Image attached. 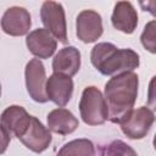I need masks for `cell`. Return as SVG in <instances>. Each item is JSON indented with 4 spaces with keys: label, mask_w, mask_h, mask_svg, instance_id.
<instances>
[{
    "label": "cell",
    "mask_w": 156,
    "mask_h": 156,
    "mask_svg": "<svg viewBox=\"0 0 156 156\" xmlns=\"http://www.w3.org/2000/svg\"><path fill=\"white\" fill-rule=\"evenodd\" d=\"M138 74L126 72L112 77L105 85V100L108 108V119L121 123L132 111L138 95Z\"/></svg>",
    "instance_id": "obj_1"
},
{
    "label": "cell",
    "mask_w": 156,
    "mask_h": 156,
    "mask_svg": "<svg viewBox=\"0 0 156 156\" xmlns=\"http://www.w3.org/2000/svg\"><path fill=\"white\" fill-rule=\"evenodd\" d=\"M93 66L104 76L133 72L139 66V55L132 49H118L111 43L96 44L90 54Z\"/></svg>",
    "instance_id": "obj_2"
},
{
    "label": "cell",
    "mask_w": 156,
    "mask_h": 156,
    "mask_svg": "<svg viewBox=\"0 0 156 156\" xmlns=\"http://www.w3.org/2000/svg\"><path fill=\"white\" fill-rule=\"evenodd\" d=\"M79 112L84 123L99 126L108 118V108L101 91L95 87H87L79 101Z\"/></svg>",
    "instance_id": "obj_3"
},
{
    "label": "cell",
    "mask_w": 156,
    "mask_h": 156,
    "mask_svg": "<svg viewBox=\"0 0 156 156\" xmlns=\"http://www.w3.org/2000/svg\"><path fill=\"white\" fill-rule=\"evenodd\" d=\"M32 116L22 106H9L1 115V152H5L12 136L20 139L27 130Z\"/></svg>",
    "instance_id": "obj_4"
},
{
    "label": "cell",
    "mask_w": 156,
    "mask_h": 156,
    "mask_svg": "<svg viewBox=\"0 0 156 156\" xmlns=\"http://www.w3.org/2000/svg\"><path fill=\"white\" fill-rule=\"evenodd\" d=\"M40 18L45 29H48L58 41L67 43V27L63 6L56 1H45L41 5Z\"/></svg>",
    "instance_id": "obj_5"
},
{
    "label": "cell",
    "mask_w": 156,
    "mask_h": 156,
    "mask_svg": "<svg viewBox=\"0 0 156 156\" xmlns=\"http://www.w3.org/2000/svg\"><path fill=\"white\" fill-rule=\"evenodd\" d=\"M155 122V115L151 108L143 106L133 110L119 124L122 132L129 139H143Z\"/></svg>",
    "instance_id": "obj_6"
},
{
    "label": "cell",
    "mask_w": 156,
    "mask_h": 156,
    "mask_svg": "<svg viewBox=\"0 0 156 156\" xmlns=\"http://www.w3.org/2000/svg\"><path fill=\"white\" fill-rule=\"evenodd\" d=\"M26 77V87L29 96L37 102H46V77H45V68L44 65L39 58H32L24 71Z\"/></svg>",
    "instance_id": "obj_7"
},
{
    "label": "cell",
    "mask_w": 156,
    "mask_h": 156,
    "mask_svg": "<svg viewBox=\"0 0 156 156\" xmlns=\"http://www.w3.org/2000/svg\"><path fill=\"white\" fill-rule=\"evenodd\" d=\"M30 15L24 7L13 6L5 11L1 18V29L12 37H21L29 32Z\"/></svg>",
    "instance_id": "obj_8"
},
{
    "label": "cell",
    "mask_w": 156,
    "mask_h": 156,
    "mask_svg": "<svg viewBox=\"0 0 156 156\" xmlns=\"http://www.w3.org/2000/svg\"><path fill=\"white\" fill-rule=\"evenodd\" d=\"M77 37L83 43H93L102 34L101 16L93 10H84L77 16Z\"/></svg>",
    "instance_id": "obj_9"
},
{
    "label": "cell",
    "mask_w": 156,
    "mask_h": 156,
    "mask_svg": "<svg viewBox=\"0 0 156 156\" xmlns=\"http://www.w3.org/2000/svg\"><path fill=\"white\" fill-rule=\"evenodd\" d=\"M20 140L27 149L32 150L33 152L40 154L49 147L51 143V134L38 118L32 116L30 123Z\"/></svg>",
    "instance_id": "obj_10"
},
{
    "label": "cell",
    "mask_w": 156,
    "mask_h": 156,
    "mask_svg": "<svg viewBox=\"0 0 156 156\" xmlns=\"http://www.w3.org/2000/svg\"><path fill=\"white\" fill-rule=\"evenodd\" d=\"M72 93L73 80L71 77L61 73H54L49 77L46 82V95L49 100H51L60 107H63L71 100Z\"/></svg>",
    "instance_id": "obj_11"
},
{
    "label": "cell",
    "mask_w": 156,
    "mask_h": 156,
    "mask_svg": "<svg viewBox=\"0 0 156 156\" xmlns=\"http://www.w3.org/2000/svg\"><path fill=\"white\" fill-rule=\"evenodd\" d=\"M26 44L28 50L38 58H48L56 50L55 37L45 28H38L27 35Z\"/></svg>",
    "instance_id": "obj_12"
},
{
    "label": "cell",
    "mask_w": 156,
    "mask_h": 156,
    "mask_svg": "<svg viewBox=\"0 0 156 156\" xmlns=\"http://www.w3.org/2000/svg\"><path fill=\"white\" fill-rule=\"evenodd\" d=\"M111 22L116 29L132 34L138 24V13L129 1H118L115 5Z\"/></svg>",
    "instance_id": "obj_13"
},
{
    "label": "cell",
    "mask_w": 156,
    "mask_h": 156,
    "mask_svg": "<svg viewBox=\"0 0 156 156\" xmlns=\"http://www.w3.org/2000/svg\"><path fill=\"white\" fill-rule=\"evenodd\" d=\"M80 67V52L74 46L61 49L52 60L54 73H61L68 77L74 76Z\"/></svg>",
    "instance_id": "obj_14"
},
{
    "label": "cell",
    "mask_w": 156,
    "mask_h": 156,
    "mask_svg": "<svg viewBox=\"0 0 156 156\" xmlns=\"http://www.w3.org/2000/svg\"><path fill=\"white\" fill-rule=\"evenodd\" d=\"M78 119L74 117V115L63 108H55L48 115V127L51 132L66 135L73 133L78 127Z\"/></svg>",
    "instance_id": "obj_15"
},
{
    "label": "cell",
    "mask_w": 156,
    "mask_h": 156,
    "mask_svg": "<svg viewBox=\"0 0 156 156\" xmlns=\"http://www.w3.org/2000/svg\"><path fill=\"white\" fill-rule=\"evenodd\" d=\"M56 156H95V149L88 139H74L65 144Z\"/></svg>",
    "instance_id": "obj_16"
},
{
    "label": "cell",
    "mask_w": 156,
    "mask_h": 156,
    "mask_svg": "<svg viewBox=\"0 0 156 156\" xmlns=\"http://www.w3.org/2000/svg\"><path fill=\"white\" fill-rule=\"evenodd\" d=\"M140 41L145 50L156 54V21H150L146 23L140 35Z\"/></svg>",
    "instance_id": "obj_17"
},
{
    "label": "cell",
    "mask_w": 156,
    "mask_h": 156,
    "mask_svg": "<svg viewBox=\"0 0 156 156\" xmlns=\"http://www.w3.org/2000/svg\"><path fill=\"white\" fill-rule=\"evenodd\" d=\"M104 156H138V154L124 141L115 140L105 149Z\"/></svg>",
    "instance_id": "obj_18"
},
{
    "label": "cell",
    "mask_w": 156,
    "mask_h": 156,
    "mask_svg": "<svg viewBox=\"0 0 156 156\" xmlns=\"http://www.w3.org/2000/svg\"><path fill=\"white\" fill-rule=\"evenodd\" d=\"M147 107L156 111V76H154L149 83L147 90Z\"/></svg>",
    "instance_id": "obj_19"
},
{
    "label": "cell",
    "mask_w": 156,
    "mask_h": 156,
    "mask_svg": "<svg viewBox=\"0 0 156 156\" xmlns=\"http://www.w3.org/2000/svg\"><path fill=\"white\" fill-rule=\"evenodd\" d=\"M140 7L144 11L150 12L152 16L156 17V0H149V1H140L139 2Z\"/></svg>",
    "instance_id": "obj_20"
},
{
    "label": "cell",
    "mask_w": 156,
    "mask_h": 156,
    "mask_svg": "<svg viewBox=\"0 0 156 156\" xmlns=\"http://www.w3.org/2000/svg\"><path fill=\"white\" fill-rule=\"evenodd\" d=\"M152 143H154V149L156 150V134H155V136H154V141H152Z\"/></svg>",
    "instance_id": "obj_21"
}]
</instances>
